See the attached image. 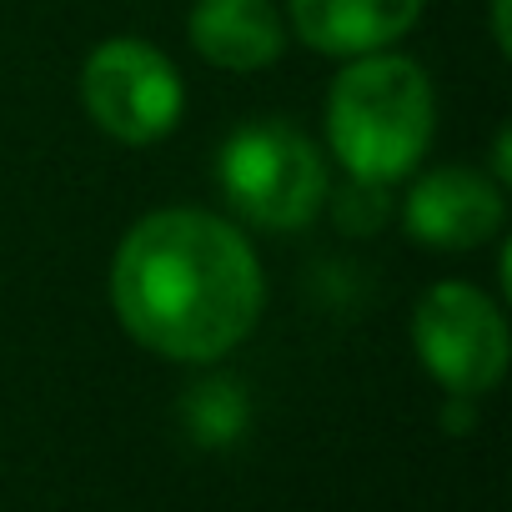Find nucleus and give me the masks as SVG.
Wrapping results in <instances>:
<instances>
[{
	"instance_id": "obj_1",
	"label": "nucleus",
	"mask_w": 512,
	"mask_h": 512,
	"mask_svg": "<svg viewBox=\"0 0 512 512\" xmlns=\"http://www.w3.org/2000/svg\"><path fill=\"white\" fill-rule=\"evenodd\" d=\"M111 302L146 352L216 362L251 337L267 282L251 241L231 221L171 206L126 231L111 267Z\"/></svg>"
},
{
	"instance_id": "obj_9",
	"label": "nucleus",
	"mask_w": 512,
	"mask_h": 512,
	"mask_svg": "<svg viewBox=\"0 0 512 512\" xmlns=\"http://www.w3.org/2000/svg\"><path fill=\"white\" fill-rule=\"evenodd\" d=\"M246 392L236 382H201L196 392H186V427L196 442L206 447H221V442H236L246 432Z\"/></svg>"
},
{
	"instance_id": "obj_2",
	"label": "nucleus",
	"mask_w": 512,
	"mask_h": 512,
	"mask_svg": "<svg viewBox=\"0 0 512 512\" xmlns=\"http://www.w3.org/2000/svg\"><path fill=\"white\" fill-rule=\"evenodd\" d=\"M432 81L417 61L372 51L357 56L327 96V141L352 181H402L432 141Z\"/></svg>"
},
{
	"instance_id": "obj_5",
	"label": "nucleus",
	"mask_w": 512,
	"mask_h": 512,
	"mask_svg": "<svg viewBox=\"0 0 512 512\" xmlns=\"http://www.w3.org/2000/svg\"><path fill=\"white\" fill-rule=\"evenodd\" d=\"M412 347L452 397H482L507 372V322L467 282L422 292L412 312Z\"/></svg>"
},
{
	"instance_id": "obj_6",
	"label": "nucleus",
	"mask_w": 512,
	"mask_h": 512,
	"mask_svg": "<svg viewBox=\"0 0 512 512\" xmlns=\"http://www.w3.org/2000/svg\"><path fill=\"white\" fill-rule=\"evenodd\" d=\"M402 221L422 246L472 251L502 226V181H487L467 166H442L412 186Z\"/></svg>"
},
{
	"instance_id": "obj_3",
	"label": "nucleus",
	"mask_w": 512,
	"mask_h": 512,
	"mask_svg": "<svg viewBox=\"0 0 512 512\" xmlns=\"http://www.w3.org/2000/svg\"><path fill=\"white\" fill-rule=\"evenodd\" d=\"M216 181L226 201L267 231H302L327 201V161L292 121H246L221 141Z\"/></svg>"
},
{
	"instance_id": "obj_7",
	"label": "nucleus",
	"mask_w": 512,
	"mask_h": 512,
	"mask_svg": "<svg viewBox=\"0 0 512 512\" xmlns=\"http://www.w3.org/2000/svg\"><path fill=\"white\" fill-rule=\"evenodd\" d=\"M422 0H292V31L322 56H372L402 41Z\"/></svg>"
},
{
	"instance_id": "obj_4",
	"label": "nucleus",
	"mask_w": 512,
	"mask_h": 512,
	"mask_svg": "<svg viewBox=\"0 0 512 512\" xmlns=\"http://www.w3.org/2000/svg\"><path fill=\"white\" fill-rule=\"evenodd\" d=\"M81 101L106 136L126 146H151L181 121L186 86L156 46L116 36L91 51L81 71Z\"/></svg>"
},
{
	"instance_id": "obj_8",
	"label": "nucleus",
	"mask_w": 512,
	"mask_h": 512,
	"mask_svg": "<svg viewBox=\"0 0 512 512\" xmlns=\"http://www.w3.org/2000/svg\"><path fill=\"white\" fill-rule=\"evenodd\" d=\"M191 46L221 71H262L287 51V21L272 0H196L191 6Z\"/></svg>"
},
{
	"instance_id": "obj_10",
	"label": "nucleus",
	"mask_w": 512,
	"mask_h": 512,
	"mask_svg": "<svg viewBox=\"0 0 512 512\" xmlns=\"http://www.w3.org/2000/svg\"><path fill=\"white\" fill-rule=\"evenodd\" d=\"M492 31H497V46L507 51V0H492Z\"/></svg>"
}]
</instances>
